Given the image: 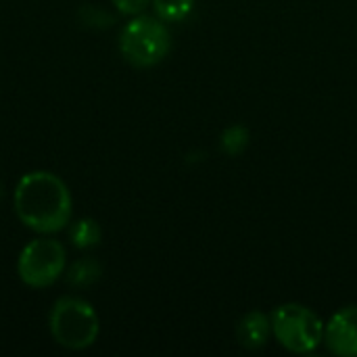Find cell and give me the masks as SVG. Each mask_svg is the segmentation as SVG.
I'll return each instance as SVG.
<instances>
[{
	"instance_id": "obj_4",
	"label": "cell",
	"mask_w": 357,
	"mask_h": 357,
	"mask_svg": "<svg viewBox=\"0 0 357 357\" xmlns=\"http://www.w3.org/2000/svg\"><path fill=\"white\" fill-rule=\"evenodd\" d=\"M270 320L276 341L293 354H310L324 341L322 320L303 305H280L274 310Z\"/></svg>"
},
{
	"instance_id": "obj_3",
	"label": "cell",
	"mask_w": 357,
	"mask_h": 357,
	"mask_svg": "<svg viewBox=\"0 0 357 357\" xmlns=\"http://www.w3.org/2000/svg\"><path fill=\"white\" fill-rule=\"evenodd\" d=\"M172 50V33L165 21L149 15H134L119 33V52L134 67H153Z\"/></svg>"
},
{
	"instance_id": "obj_2",
	"label": "cell",
	"mask_w": 357,
	"mask_h": 357,
	"mask_svg": "<svg viewBox=\"0 0 357 357\" xmlns=\"http://www.w3.org/2000/svg\"><path fill=\"white\" fill-rule=\"evenodd\" d=\"M48 328L56 345L82 351L94 345L100 333V320L94 307L79 297H61L48 316Z\"/></svg>"
},
{
	"instance_id": "obj_1",
	"label": "cell",
	"mask_w": 357,
	"mask_h": 357,
	"mask_svg": "<svg viewBox=\"0 0 357 357\" xmlns=\"http://www.w3.org/2000/svg\"><path fill=\"white\" fill-rule=\"evenodd\" d=\"M13 209L25 228L38 234H54L69 226L73 201L67 184L56 174L38 169L19 178Z\"/></svg>"
},
{
	"instance_id": "obj_10",
	"label": "cell",
	"mask_w": 357,
	"mask_h": 357,
	"mask_svg": "<svg viewBox=\"0 0 357 357\" xmlns=\"http://www.w3.org/2000/svg\"><path fill=\"white\" fill-rule=\"evenodd\" d=\"M100 278V266L94 259H82L67 272V282L73 287H88Z\"/></svg>"
},
{
	"instance_id": "obj_11",
	"label": "cell",
	"mask_w": 357,
	"mask_h": 357,
	"mask_svg": "<svg viewBox=\"0 0 357 357\" xmlns=\"http://www.w3.org/2000/svg\"><path fill=\"white\" fill-rule=\"evenodd\" d=\"M249 144V130L245 126H232L222 134V149L234 157L238 153H243Z\"/></svg>"
},
{
	"instance_id": "obj_7",
	"label": "cell",
	"mask_w": 357,
	"mask_h": 357,
	"mask_svg": "<svg viewBox=\"0 0 357 357\" xmlns=\"http://www.w3.org/2000/svg\"><path fill=\"white\" fill-rule=\"evenodd\" d=\"M272 335V320L261 312H249L236 328L238 343L247 349H261Z\"/></svg>"
},
{
	"instance_id": "obj_6",
	"label": "cell",
	"mask_w": 357,
	"mask_h": 357,
	"mask_svg": "<svg viewBox=\"0 0 357 357\" xmlns=\"http://www.w3.org/2000/svg\"><path fill=\"white\" fill-rule=\"evenodd\" d=\"M324 345L339 357H357V307L337 312L324 326Z\"/></svg>"
},
{
	"instance_id": "obj_8",
	"label": "cell",
	"mask_w": 357,
	"mask_h": 357,
	"mask_svg": "<svg viewBox=\"0 0 357 357\" xmlns=\"http://www.w3.org/2000/svg\"><path fill=\"white\" fill-rule=\"evenodd\" d=\"M151 2L157 17L165 23H180L195 8V0H151Z\"/></svg>"
},
{
	"instance_id": "obj_5",
	"label": "cell",
	"mask_w": 357,
	"mask_h": 357,
	"mask_svg": "<svg viewBox=\"0 0 357 357\" xmlns=\"http://www.w3.org/2000/svg\"><path fill=\"white\" fill-rule=\"evenodd\" d=\"M65 257L63 243L40 236L21 249L17 257V274L29 289H48L65 274Z\"/></svg>"
},
{
	"instance_id": "obj_9",
	"label": "cell",
	"mask_w": 357,
	"mask_h": 357,
	"mask_svg": "<svg viewBox=\"0 0 357 357\" xmlns=\"http://www.w3.org/2000/svg\"><path fill=\"white\" fill-rule=\"evenodd\" d=\"M69 238L77 249H92L100 243V226L90 218L77 220L69 230Z\"/></svg>"
},
{
	"instance_id": "obj_12",
	"label": "cell",
	"mask_w": 357,
	"mask_h": 357,
	"mask_svg": "<svg viewBox=\"0 0 357 357\" xmlns=\"http://www.w3.org/2000/svg\"><path fill=\"white\" fill-rule=\"evenodd\" d=\"M111 2L115 4V8H117L119 13L130 15V17L140 15V13L151 4V0H111Z\"/></svg>"
}]
</instances>
